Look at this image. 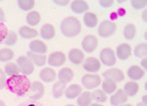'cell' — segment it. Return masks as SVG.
<instances>
[{
  "mask_svg": "<svg viewBox=\"0 0 147 106\" xmlns=\"http://www.w3.org/2000/svg\"><path fill=\"white\" fill-rule=\"evenodd\" d=\"M5 86L11 92L19 96H23L30 90L32 82L25 75H18V76L8 78L6 80Z\"/></svg>",
  "mask_w": 147,
  "mask_h": 106,
  "instance_id": "6da1fadb",
  "label": "cell"
},
{
  "mask_svg": "<svg viewBox=\"0 0 147 106\" xmlns=\"http://www.w3.org/2000/svg\"><path fill=\"white\" fill-rule=\"evenodd\" d=\"M60 30L66 37H74L82 32V24L76 17H67L62 21Z\"/></svg>",
  "mask_w": 147,
  "mask_h": 106,
  "instance_id": "7a4b0ae2",
  "label": "cell"
},
{
  "mask_svg": "<svg viewBox=\"0 0 147 106\" xmlns=\"http://www.w3.org/2000/svg\"><path fill=\"white\" fill-rule=\"evenodd\" d=\"M41 20V17H40V14L37 11H32L28 12V14L26 17V21H27L28 25L30 26V27H34V26H37Z\"/></svg>",
  "mask_w": 147,
  "mask_h": 106,
  "instance_id": "484cf974",
  "label": "cell"
},
{
  "mask_svg": "<svg viewBox=\"0 0 147 106\" xmlns=\"http://www.w3.org/2000/svg\"><path fill=\"white\" fill-rule=\"evenodd\" d=\"M4 73L10 77L21 75L20 68H19L18 65L15 64V63H8V64L5 66V68H4Z\"/></svg>",
  "mask_w": 147,
  "mask_h": 106,
  "instance_id": "f546056e",
  "label": "cell"
},
{
  "mask_svg": "<svg viewBox=\"0 0 147 106\" xmlns=\"http://www.w3.org/2000/svg\"><path fill=\"white\" fill-rule=\"evenodd\" d=\"M103 77L105 78V79H108V80H111V81L115 82L116 84L125 80L124 72L121 69H118V68H110V69L106 70L105 72L103 73Z\"/></svg>",
  "mask_w": 147,
  "mask_h": 106,
  "instance_id": "52a82bcc",
  "label": "cell"
},
{
  "mask_svg": "<svg viewBox=\"0 0 147 106\" xmlns=\"http://www.w3.org/2000/svg\"><path fill=\"white\" fill-rule=\"evenodd\" d=\"M4 19H5V14H4V12L2 10L1 7H0V22L4 21Z\"/></svg>",
  "mask_w": 147,
  "mask_h": 106,
  "instance_id": "7bdbcfd3",
  "label": "cell"
},
{
  "mask_svg": "<svg viewBox=\"0 0 147 106\" xmlns=\"http://www.w3.org/2000/svg\"><path fill=\"white\" fill-rule=\"evenodd\" d=\"M30 51L36 54H41V55H44L47 52V45L44 43L42 41H39V39H34L30 43Z\"/></svg>",
  "mask_w": 147,
  "mask_h": 106,
  "instance_id": "e0dca14e",
  "label": "cell"
},
{
  "mask_svg": "<svg viewBox=\"0 0 147 106\" xmlns=\"http://www.w3.org/2000/svg\"><path fill=\"white\" fill-rule=\"evenodd\" d=\"M92 95L90 91H84L82 92L77 100L79 106H89L92 103Z\"/></svg>",
  "mask_w": 147,
  "mask_h": 106,
  "instance_id": "4316f807",
  "label": "cell"
},
{
  "mask_svg": "<svg viewBox=\"0 0 147 106\" xmlns=\"http://www.w3.org/2000/svg\"><path fill=\"white\" fill-rule=\"evenodd\" d=\"M121 106H132V105L129 104V103H125V104H123V105H121Z\"/></svg>",
  "mask_w": 147,
  "mask_h": 106,
  "instance_id": "681fc988",
  "label": "cell"
},
{
  "mask_svg": "<svg viewBox=\"0 0 147 106\" xmlns=\"http://www.w3.org/2000/svg\"><path fill=\"white\" fill-rule=\"evenodd\" d=\"M117 26L112 21H103L98 27V34L101 37H110L116 32Z\"/></svg>",
  "mask_w": 147,
  "mask_h": 106,
  "instance_id": "277c9868",
  "label": "cell"
},
{
  "mask_svg": "<svg viewBox=\"0 0 147 106\" xmlns=\"http://www.w3.org/2000/svg\"><path fill=\"white\" fill-rule=\"evenodd\" d=\"M144 75H145V71L137 65L130 66L129 68V70H127V77H129L132 82L141 80L142 78L144 77Z\"/></svg>",
  "mask_w": 147,
  "mask_h": 106,
  "instance_id": "9a60e30c",
  "label": "cell"
},
{
  "mask_svg": "<svg viewBox=\"0 0 147 106\" xmlns=\"http://www.w3.org/2000/svg\"><path fill=\"white\" fill-rule=\"evenodd\" d=\"M6 74L3 70L0 69V90L3 89L6 86Z\"/></svg>",
  "mask_w": 147,
  "mask_h": 106,
  "instance_id": "f35d334b",
  "label": "cell"
},
{
  "mask_svg": "<svg viewBox=\"0 0 147 106\" xmlns=\"http://www.w3.org/2000/svg\"><path fill=\"white\" fill-rule=\"evenodd\" d=\"M127 101V96L125 95L123 89H118L113 93V95L110 97V103L112 106H121Z\"/></svg>",
  "mask_w": 147,
  "mask_h": 106,
  "instance_id": "4fadbf2b",
  "label": "cell"
},
{
  "mask_svg": "<svg viewBox=\"0 0 147 106\" xmlns=\"http://www.w3.org/2000/svg\"><path fill=\"white\" fill-rule=\"evenodd\" d=\"M99 4H100L102 7H104V8H109V7L113 6L114 1L113 0H100Z\"/></svg>",
  "mask_w": 147,
  "mask_h": 106,
  "instance_id": "ab89813d",
  "label": "cell"
},
{
  "mask_svg": "<svg viewBox=\"0 0 147 106\" xmlns=\"http://www.w3.org/2000/svg\"><path fill=\"white\" fill-rule=\"evenodd\" d=\"M141 103H143V104L147 105V95H143V96H142Z\"/></svg>",
  "mask_w": 147,
  "mask_h": 106,
  "instance_id": "ee69618b",
  "label": "cell"
},
{
  "mask_svg": "<svg viewBox=\"0 0 147 106\" xmlns=\"http://www.w3.org/2000/svg\"><path fill=\"white\" fill-rule=\"evenodd\" d=\"M18 6L23 11H32L35 5L34 0H18Z\"/></svg>",
  "mask_w": 147,
  "mask_h": 106,
  "instance_id": "836d02e7",
  "label": "cell"
},
{
  "mask_svg": "<svg viewBox=\"0 0 147 106\" xmlns=\"http://www.w3.org/2000/svg\"><path fill=\"white\" fill-rule=\"evenodd\" d=\"M98 46V39L96 36L92 34L86 35L84 37L82 41V47L84 51H86L87 53H91L97 48Z\"/></svg>",
  "mask_w": 147,
  "mask_h": 106,
  "instance_id": "ba28073f",
  "label": "cell"
},
{
  "mask_svg": "<svg viewBox=\"0 0 147 106\" xmlns=\"http://www.w3.org/2000/svg\"><path fill=\"white\" fill-rule=\"evenodd\" d=\"M19 34L23 37V38L26 39H32L34 38L38 35V32L37 30L34 29V28L28 27V26H23L19 29Z\"/></svg>",
  "mask_w": 147,
  "mask_h": 106,
  "instance_id": "ffe728a7",
  "label": "cell"
},
{
  "mask_svg": "<svg viewBox=\"0 0 147 106\" xmlns=\"http://www.w3.org/2000/svg\"><path fill=\"white\" fill-rule=\"evenodd\" d=\"M27 57L30 59V62L35 66L38 67H43L47 62V57L45 55H41V54H36L32 51H28L27 53Z\"/></svg>",
  "mask_w": 147,
  "mask_h": 106,
  "instance_id": "d6986e66",
  "label": "cell"
},
{
  "mask_svg": "<svg viewBox=\"0 0 147 106\" xmlns=\"http://www.w3.org/2000/svg\"><path fill=\"white\" fill-rule=\"evenodd\" d=\"M7 34H8V29H7L6 25L0 22V43L5 41Z\"/></svg>",
  "mask_w": 147,
  "mask_h": 106,
  "instance_id": "74e56055",
  "label": "cell"
},
{
  "mask_svg": "<svg viewBox=\"0 0 147 106\" xmlns=\"http://www.w3.org/2000/svg\"><path fill=\"white\" fill-rule=\"evenodd\" d=\"M99 57L102 64L107 67H112L117 63V57L112 48H103L99 54Z\"/></svg>",
  "mask_w": 147,
  "mask_h": 106,
  "instance_id": "3957f363",
  "label": "cell"
},
{
  "mask_svg": "<svg viewBox=\"0 0 147 106\" xmlns=\"http://www.w3.org/2000/svg\"><path fill=\"white\" fill-rule=\"evenodd\" d=\"M136 106H147V105H145V104H143V103H138V104H137Z\"/></svg>",
  "mask_w": 147,
  "mask_h": 106,
  "instance_id": "c3c4849f",
  "label": "cell"
},
{
  "mask_svg": "<svg viewBox=\"0 0 147 106\" xmlns=\"http://www.w3.org/2000/svg\"><path fill=\"white\" fill-rule=\"evenodd\" d=\"M84 23L87 28H95L98 24V18L92 12H86L84 16Z\"/></svg>",
  "mask_w": 147,
  "mask_h": 106,
  "instance_id": "cb8c5ba5",
  "label": "cell"
},
{
  "mask_svg": "<svg viewBox=\"0 0 147 106\" xmlns=\"http://www.w3.org/2000/svg\"><path fill=\"white\" fill-rule=\"evenodd\" d=\"M53 2L55 4L60 5V6H66V5H68V4L70 3V1H69V0H64V1H62V0H54Z\"/></svg>",
  "mask_w": 147,
  "mask_h": 106,
  "instance_id": "60d3db41",
  "label": "cell"
},
{
  "mask_svg": "<svg viewBox=\"0 0 147 106\" xmlns=\"http://www.w3.org/2000/svg\"><path fill=\"white\" fill-rule=\"evenodd\" d=\"M17 65L20 68L21 73H23V75L25 76L32 74L34 71V65L30 62V60L27 56H20L17 59Z\"/></svg>",
  "mask_w": 147,
  "mask_h": 106,
  "instance_id": "8992f818",
  "label": "cell"
},
{
  "mask_svg": "<svg viewBox=\"0 0 147 106\" xmlns=\"http://www.w3.org/2000/svg\"><path fill=\"white\" fill-rule=\"evenodd\" d=\"M66 89V84L63 82H57L52 86V95L55 98H60L65 92Z\"/></svg>",
  "mask_w": 147,
  "mask_h": 106,
  "instance_id": "83f0119b",
  "label": "cell"
},
{
  "mask_svg": "<svg viewBox=\"0 0 147 106\" xmlns=\"http://www.w3.org/2000/svg\"><path fill=\"white\" fill-rule=\"evenodd\" d=\"M136 35V28L134 24H129L124 29V36L129 41H131Z\"/></svg>",
  "mask_w": 147,
  "mask_h": 106,
  "instance_id": "4dcf8cb0",
  "label": "cell"
},
{
  "mask_svg": "<svg viewBox=\"0 0 147 106\" xmlns=\"http://www.w3.org/2000/svg\"><path fill=\"white\" fill-rule=\"evenodd\" d=\"M39 34L43 39H52L55 36V28L51 24H45L42 26Z\"/></svg>",
  "mask_w": 147,
  "mask_h": 106,
  "instance_id": "7402d4cb",
  "label": "cell"
},
{
  "mask_svg": "<svg viewBox=\"0 0 147 106\" xmlns=\"http://www.w3.org/2000/svg\"><path fill=\"white\" fill-rule=\"evenodd\" d=\"M91 95H92V99L95 100L97 103H104L108 99L107 94L104 92L102 89H96V90H94L91 93Z\"/></svg>",
  "mask_w": 147,
  "mask_h": 106,
  "instance_id": "d6a6232c",
  "label": "cell"
},
{
  "mask_svg": "<svg viewBox=\"0 0 147 106\" xmlns=\"http://www.w3.org/2000/svg\"><path fill=\"white\" fill-rule=\"evenodd\" d=\"M39 77L40 80L44 82H52L55 81L57 74L55 72V70L51 67H45L43 68L39 73Z\"/></svg>",
  "mask_w": 147,
  "mask_h": 106,
  "instance_id": "2e32d148",
  "label": "cell"
},
{
  "mask_svg": "<svg viewBox=\"0 0 147 106\" xmlns=\"http://www.w3.org/2000/svg\"><path fill=\"white\" fill-rule=\"evenodd\" d=\"M130 5L136 10H141V9H144L146 7L147 1L146 0H131Z\"/></svg>",
  "mask_w": 147,
  "mask_h": 106,
  "instance_id": "8d00e7d4",
  "label": "cell"
},
{
  "mask_svg": "<svg viewBox=\"0 0 147 106\" xmlns=\"http://www.w3.org/2000/svg\"><path fill=\"white\" fill-rule=\"evenodd\" d=\"M66 106H75V105H73V104H68V105H66Z\"/></svg>",
  "mask_w": 147,
  "mask_h": 106,
  "instance_id": "f907efd6",
  "label": "cell"
},
{
  "mask_svg": "<svg viewBox=\"0 0 147 106\" xmlns=\"http://www.w3.org/2000/svg\"><path fill=\"white\" fill-rule=\"evenodd\" d=\"M102 84V90L106 94H112L117 90V84L115 82L111 81V80L105 79Z\"/></svg>",
  "mask_w": 147,
  "mask_h": 106,
  "instance_id": "f1b7e54d",
  "label": "cell"
},
{
  "mask_svg": "<svg viewBox=\"0 0 147 106\" xmlns=\"http://www.w3.org/2000/svg\"><path fill=\"white\" fill-rule=\"evenodd\" d=\"M146 14H147V11L144 10L143 13H142V20H143V22H146L147 19H146Z\"/></svg>",
  "mask_w": 147,
  "mask_h": 106,
  "instance_id": "f6af8a7d",
  "label": "cell"
},
{
  "mask_svg": "<svg viewBox=\"0 0 147 106\" xmlns=\"http://www.w3.org/2000/svg\"><path fill=\"white\" fill-rule=\"evenodd\" d=\"M66 55L61 51H55L48 57V64L52 67H61L66 62Z\"/></svg>",
  "mask_w": 147,
  "mask_h": 106,
  "instance_id": "9c48e42d",
  "label": "cell"
},
{
  "mask_svg": "<svg viewBox=\"0 0 147 106\" xmlns=\"http://www.w3.org/2000/svg\"><path fill=\"white\" fill-rule=\"evenodd\" d=\"M82 67L88 73H96L101 69V62L95 57H89L86 58Z\"/></svg>",
  "mask_w": 147,
  "mask_h": 106,
  "instance_id": "30bf717a",
  "label": "cell"
},
{
  "mask_svg": "<svg viewBox=\"0 0 147 106\" xmlns=\"http://www.w3.org/2000/svg\"><path fill=\"white\" fill-rule=\"evenodd\" d=\"M124 92L125 93L127 96H134L136 95V93L138 92L139 90V86L138 84L136 82H129L125 84L124 86Z\"/></svg>",
  "mask_w": 147,
  "mask_h": 106,
  "instance_id": "d4e9b609",
  "label": "cell"
},
{
  "mask_svg": "<svg viewBox=\"0 0 147 106\" xmlns=\"http://www.w3.org/2000/svg\"><path fill=\"white\" fill-rule=\"evenodd\" d=\"M18 41V35L17 34H16L15 32H13V30H11V32H8V34H7L5 41H4V42H5L6 45L8 46H12L14 45V44H16V42Z\"/></svg>",
  "mask_w": 147,
  "mask_h": 106,
  "instance_id": "d590c367",
  "label": "cell"
},
{
  "mask_svg": "<svg viewBox=\"0 0 147 106\" xmlns=\"http://www.w3.org/2000/svg\"><path fill=\"white\" fill-rule=\"evenodd\" d=\"M89 106H103L101 104V103H97V102H95V103H91L90 105Z\"/></svg>",
  "mask_w": 147,
  "mask_h": 106,
  "instance_id": "bcb514c9",
  "label": "cell"
},
{
  "mask_svg": "<svg viewBox=\"0 0 147 106\" xmlns=\"http://www.w3.org/2000/svg\"><path fill=\"white\" fill-rule=\"evenodd\" d=\"M82 91V88L80 84H73L71 86H69L68 88L65 89V95L68 99H75L78 98L80 95Z\"/></svg>",
  "mask_w": 147,
  "mask_h": 106,
  "instance_id": "ac0fdd59",
  "label": "cell"
},
{
  "mask_svg": "<svg viewBox=\"0 0 147 106\" xmlns=\"http://www.w3.org/2000/svg\"><path fill=\"white\" fill-rule=\"evenodd\" d=\"M132 53L131 46L127 43H121L120 45H118L117 50H116V57L120 60H127L130 57Z\"/></svg>",
  "mask_w": 147,
  "mask_h": 106,
  "instance_id": "8fae6325",
  "label": "cell"
},
{
  "mask_svg": "<svg viewBox=\"0 0 147 106\" xmlns=\"http://www.w3.org/2000/svg\"><path fill=\"white\" fill-rule=\"evenodd\" d=\"M147 55V44L145 42L137 44L134 48V56L137 58H146Z\"/></svg>",
  "mask_w": 147,
  "mask_h": 106,
  "instance_id": "1f68e13d",
  "label": "cell"
},
{
  "mask_svg": "<svg viewBox=\"0 0 147 106\" xmlns=\"http://www.w3.org/2000/svg\"><path fill=\"white\" fill-rule=\"evenodd\" d=\"M140 65H141V68L143 70H145L147 69V59L146 58H143L141 60V62H140Z\"/></svg>",
  "mask_w": 147,
  "mask_h": 106,
  "instance_id": "b9f144b4",
  "label": "cell"
},
{
  "mask_svg": "<svg viewBox=\"0 0 147 106\" xmlns=\"http://www.w3.org/2000/svg\"><path fill=\"white\" fill-rule=\"evenodd\" d=\"M30 91H32V95L30 98L34 100H38L42 96L44 95V91H45V88H44V84L40 82H34L30 86Z\"/></svg>",
  "mask_w": 147,
  "mask_h": 106,
  "instance_id": "7c38bea8",
  "label": "cell"
},
{
  "mask_svg": "<svg viewBox=\"0 0 147 106\" xmlns=\"http://www.w3.org/2000/svg\"><path fill=\"white\" fill-rule=\"evenodd\" d=\"M14 58V52L10 48L0 49V62H8Z\"/></svg>",
  "mask_w": 147,
  "mask_h": 106,
  "instance_id": "e575fe53",
  "label": "cell"
},
{
  "mask_svg": "<svg viewBox=\"0 0 147 106\" xmlns=\"http://www.w3.org/2000/svg\"><path fill=\"white\" fill-rule=\"evenodd\" d=\"M89 6L87 2L84 1V0H75L71 3V9L76 14H82L84 12H86Z\"/></svg>",
  "mask_w": 147,
  "mask_h": 106,
  "instance_id": "44dd1931",
  "label": "cell"
},
{
  "mask_svg": "<svg viewBox=\"0 0 147 106\" xmlns=\"http://www.w3.org/2000/svg\"><path fill=\"white\" fill-rule=\"evenodd\" d=\"M0 106H6V103L1 99H0Z\"/></svg>",
  "mask_w": 147,
  "mask_h": 106,
  "instance_id": "7dc6e473",
  "label": "cell"
},
{
  "mask_svg": "<svg viewBox=\"0 0 147 106\" xmlns=\"http://www.w3.org/2000/svg\"><path fill=\"white\" fill-rule=\"evenodd\" d=\"M68 57L74 65H80L84 60V53L79 48H73L69 51Z\"/></svg>",
  "mask_w": 147,
  "mask_h": 106,
  "instance_id": "5bb4252c",
  "label": "cell"
},
{
  "mask_svg": "<svg viewBox=\"0 0 147 106\" xmlns=\"http://www.w3.org/2000/svg\"><path fill=\"white\" fill-rule=\"evenodd\" d=\"M102 80L99 75H91L87 74L82 76V84L85 88L87 89H93L98 88L101 84Z\"/></svg>",
  "mask_w": 147,
  "mask_h": 106,
  "instance_id": "5b68a950",
  "label": "cell"
},
{
  "mask_svg": "<svg viewBox=\"0 0 147 106\" xmlns=\"http://www.w3.org/2000/svg\"><path fill=\"white\" fill-rule=\"evenodd\" d=\"M74 72L72 69H70V68H63V69H61L59 71L58 73V79L60 82H65V84H67V82H70L72 80L74 79Z\"/></svg>",
  "mask_w": 147,
  "mask_h": 106,
  "instance_id": "603a6c76",
  "label": "cell"
}]
</instances>
